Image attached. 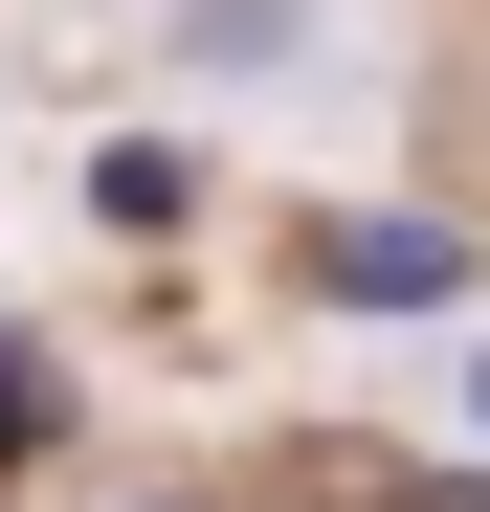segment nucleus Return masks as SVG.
Instances as JSON below:
<instances>
[{
    "label": "nucleus",
    "instance_id": "f257e3e1",
    "mask_svg": "<svg viewBox=\"0 0 490 512\" xmlns=\"http://www.w3.org/2000/svg\"><path fill=\"white\" fill-rule=\"evenodd\" d=\"M312 268L401 312V290H468V245H446V223H335V245H312Z\"/></svg>",
    "mask_w": 490,
    "mask_h": 512
},
{
    "label": "nucleus",
    "instance_id": "7ed1b4c3",
    "mask_svg": "<svg viewBox=\"0 0 490 512\" xmlns=\"http://www.w3.org/2000/svg\"><path fill=\"white\" fill-rule=\"evenodd\" d=\"M468 446H490V334H468Z\"/></svg>",
    "mask_w": 490,
    "mask_h": 512
},
{
    "label": "nucleus",
    "instance_id": "f03ea898",
    "mask_svg": "<svg viewBox=\"0 0 490 512\" xmlns=\"http://www.w3.org/2000/svg\"><path fill=\"white\" fill-rule=\"evenodd\" d=\"M446 179H490V0H468V45H446Z\"/></svg>",
    "mask_w": 490,
    "mask_h": 512
}]
</instances>
